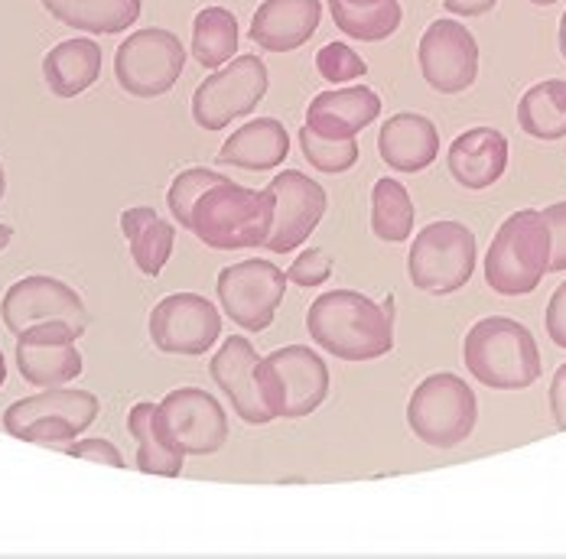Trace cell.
I'll use <instances>...</instances> for the list:
<instances>
[{"label":"cell","mask_w":566,"mask_h":559,"mask_svg":"<svg viewBox=\"0 0 566 559\" xmlns=\"http://www.w3.org/2000/svg\"><path fill=\"white\" fill-rule=\"evenodd\" d=\"M395 299L378 306L358 289L319 293L306 313L310 338L339 361H378L395 351Z\"/></svg>","instance_id":"cell-1"},{"label":"cell","mask_w":566,"mask_h":559,"mask_svg":"<svg viewBox=\"0 0 566 559\" xmlns=\"http://www.w3.org/2000/svg\"><path fill=\"white\" fill-rule=\"evenodd\" d=\"M277 199L268 189H248L231 179L209 186L189 215V231L212 251H244L264 247L274 228Z\"/></svg>","instance_id":"cell-2"},{"label":"cell","mask_w":566,"mask_h":559,"mask_svg":"<svg viewBox=\"0 0 566 559\" xmlns=\"http://www.w3.org/2000/svg\"><path fill=\"white\" fill-rule=\"evenodd\" d=\"M465 371L492 391H527L541 381L537 341L509 316L479 319L462 341Z\"/></svg>","instance_id":"cell-3"},{"label":"cell","mask_w":566,"mask_h":559,"mask_svg":"<svg viewBox=\"0 0 566 559\" xmlns=\"http://www.w3.org/2000/svg\"><path fill=\"white\" fill-rule=\"evenodd\" d=\"M551 274V228L544 212L521 209L509 215L489 254H485V283L499 296H527Z\"/></svg>","instance_id":"cell-4"},{"label":"cell","mask_w":566,"mask_h":559,"mask_svg":"<svg viewBox=\"0 0 566 559\" xmlns=\"http://www.w3.org/2000/svg\"><path fill=\"white\" fill-rule=\"evenodd\" d=\"M209 375L244 423L268 426L281 420V381L268 358H258L254 345L244 336L226 338V345L212 355Z\"/></svg>","instance_id":"cell-5"},{"label":"cell","mask_w":566,"mask_h":559,"mask_svg":"<svg viewBox=\"0 0 566 559\" xmlns=\"http://www.w3.org/2000/svg\"><path fill=\"white\" fill-rule=\"evenodd\" d=\"M479 423L475 391L455 375H430L423 378L407 400V426L430 449L462 446Z\"/></svg>","instance_id":"cell-6"},{"label":"cell","mask_w":566,"mask_h":559,"mask_svg":"<svg viewBox=\"0 0 566 559\" xmlns=\"http://www.w3.org/2000/svg\"><path fill=\"white\" fill-rule=\"evenodd\" d=\"M475 261H479V244L472 228L459 222H433L410 244L407 277L423 293L447 296L472 280Z\"/></svg>","instance_id":"cell-7"},{"label":"cell","mask_w":566,"mask_h":559,"mask_svg":"<svg viewBox=\"0 0 566 559\" xmlns=\"http://www.w3.org/2000/svg\"><path fill=\"white\" fill-rule=\"evenodd\" d=\"M271 85L268 65L258 56H234L216 68L192 95V120L202 130H226L231 120L258 112Z\"/></svg>","instance_id":"cell-8"},{"label":"cell","mask_w":566,"mask_h":559,"mask_svg":"<svg viewBox=\"0 0 566 559\" xmlns=\"http://www.w3.org/2000/svg\"><path fill=\"white\" fill-rule=\"evenodd\" d=\"M186 68V50L170 30L150 27L130 33L114 53L117 85L134 98H160L172 92Z\"/></svg>","instance_id":"cell-9"},{"label":"cell","mask_w":566,"mask_h":559,"mask_svg":"<svg viewBox=\"0 0 566 559\" xmlns=\"http://www.w3.org/2000/svg\"><path fill=\"white\" fill-rule=\"evenodd\" d=\"M216 293L234 326H241L248 333H264V329H271V323L281 309L286 274L271 261H258V257L241 261L219 274Z\"/></svg>","instance_id":"cell-10"},{"label":"cell","mask_w":566,"mask_h":559,"mask_svg":"<svg viewBox=\"0 0 566 559\" xmlns=\"http://www.w3.org/2000/svg\"><path fill=\"white\" fill-rule=\"evenodd\" d=\"M0 319L7 333L13 336L40 323H65L69 329H75V336H85L88 329V309L82 296L69 283L56 277H40V274L17 280L7 289L0 303Z\"/></svg>","instance_id":"cell-11"},{"label":"cell","mask_w":566,"mask_h":559,"mask_svg":"<svg viewBox=\"0 0 566 559\" xmlns=\"http://www.w3.org/2000/svg\"><path fill=\"white\" fill-rule=\"evenodd\" d=\"M222 336L219 309L199 293H172L150 313V341L164 355L199 358Z\"/></svg>","instance_id":"cell-12"},{"label":"cell","mask_w":566,"mask_h":559,"mask_svg":"<svg viewBox=\"0 0 566 559\" xmlns=\"http://www.w3.org/2000/svg\"><path fill=\"white\" fill-rule=\"evenodd\" d=\"M420 75L440 95H462L479 78V43L459 20H433L420 36Z\"/></svg>","instance_id":"cell-13"},{"label":"cell","mask_w":566,"mask_h":559,"mask_svg":"<svg viewBox=\"0 0 566 559\" xmlns=\"http://www.w3.org/2000/svg\"><path fill=\"white\" fill-rule=\"evenodd\" d=\"M160 420L186 455H216L228 443L226 407L202 388H176L160 403Z\"/></svg>","instance_id":"cell-14"},{"label":"cell","mask_w":566,"mask_h":559,"mask_svg":"<svg viewBox=\"0 0 566 559\" xmlns=\"http://www.w3.org/2000/svg\"><path fill=\"white\" fill-rule=\"evenodd\" d=\"M271 192L277 199V209H274V228L264 247L271 254L296 251L303 241H310V234L319 228L326 215V205H329L326 189L300 169H283L281 176H274Z\"/></svg>","instance_id":"cell-15"},{"label":"cell","mask_w":566,"mask_h":559,"mask_svg":"<svg viewBox=\"0 0 566 559\" xmlns=\"http://www.w3.org/2000/svg\"><path fill=\"white\" fill-rule=\"evenodd\" d=\"M75 329L65 323H40L17 336V368L33 388H65L82 375Z\"/></svg>","instance_id":"cell-16"},{"label":"cell","mask_w":566,"mask_h":559,"mask_svg":"<svg viewBox=\"0 0 566 559\" xmlns=\"http://www.w3.org/2000/svg\"><path fill=\"white\" fill-rule=\"evenodd\" d=\"M268 365L274 368V375L281 381L283 420L310 416L326 403V397H329V368L313 348L283 345V348L268 355Z\"/></svg>","instance_id":"cell-17"},{"label":"cell","mask_w":566,"mask_h":559,"mask_svg":"<svg viewBox=\"0 0 566 559\" xmlns=\"http://www.w3.org/2000/svg\"><path fill=\"white\" fill-rule=\"evenodd\" d=\"M323 20V0H264L251 20V40L264 53H293L306 46Z\"/></svg>","instance_id":"cell-18"},{"label":"cell","mask_w":566,"mask_h":559,"mask_svg":"<svg viewBox=\"0 0 566 559\" xmlns=\"http://www.w3.org/2000/svg\"><path fill=\"white\" fill-rule=\"evenodd\" d=\"M447 167L462 189H492L509 169V137L495 127L462 130L450 144Z\"/></svg>","instance_id":"cell-19"},{"label":"cell","mask_w":566,"mask_h":559,"mask_svg":"<svg viewBox=\"0 0 566 559\" xmlns=\"http://www.w3.org/2000/svg\"><path fill=\"white\" fill-rule=\"evenodd\" d=\"M381 114V98L368 85H348L336 92H319L310 102L306 127L319 137L342 140V137H358L368 124H375Z\"/></svg>","instance_id":"cell-20"},{"label":"cell","mask_w":566,"mask_h":559,"mask_svg":"<svg viewBox=\"0 0 566 559\" xmlns=\"http://www.w3.org/2000/svg\"><path fill=\"white\" fill-rule=\"evenodd\" d=\"M378 154L397 172H423L440 157L437 124L423 114L403 112L385 120L378 134Z\"/></svg>","instance_id":"cell-21"},{"label":"cell","mask_w":566,"mask_h":559,"mask_svg":"<svg viewBox=\"0 0 566 559\" xmlns=\"http://www.w3.org/2000/svg\"><path fill=\"white\" fill-rule=\"evenodd\" d=\"M290 154V134L277 117H258L248 120L244 127H238L219 150V164L222 167L251 169V172H264V169L281 167Z\"/></svg>","instance_id":"cell-22"},{"label":"cell","mask_w":566,"mask_h":559,"mask_svg":"<svg viewBox=\"0 0 566 559\" xmlns=\"http://www.w3.org/2000/svg\"><path fill=\"white\" fill-rule=\"evenodd\" d=\"M127 433L137 443V468L144 475H160V478H176L182 475L186 452L176 446L160 420L157 403H134L127 413Z\"/></svg>","instance_id":"cell-23"},{"label":"cell","mask_w":566,"mask_h":559,"mask_svg":"<svg viewBox=\"0 0 566 559\" xmlns=\"http://www.w3.org/2000/svg\"><path fill=\"white\" fill-rule=\"evenodd\" d=\"M98 416V397L88 391H69V388H43V393L23 397L3 410V430L13 433L17 426L30 420H72L82 426V433Z\"/></svg>","instance_id":"cell-24"},{"label":"cell","mask_w":566,"mask_h":559,"mask_svg":"<svg viewBox=\"0 0 566 559\" xmlns=\"http://www.w3.org/2000/svg\"><path fill=\"white\" fill-rule=\"evenodd\" d=\"M102 75V46L88 36L65 40L43 59V78L56 98H75L88 92Z\"/></svg>","instance_id":"cell-25"},{"label":"cell","mask_w":566,"mask_h":559,"mask_svg":"<svg viewBox=\"0 0 566 559\" xmlns=\"http://www.w3.org/2000/svg\"><path fill=\"white\" fill-rule=\"evenodd\" d=\"M120 231L127 238V247H130L137 271L144 277H160L172 254L176 228L167 219H160L154 209L137 205V209L120 212Z\"/></svg>","instance_id":"cell-26"},{"label":"cell","mask_w":566,"mask_h":559,"mask_svg":"<svg viewBox=\"0 0 566 559\" xmlns=\"http://www.w3.org/2000/svg\"><path fill=\"white\" fill-rule=\"evenodd\" d=\"M40 3L59 23L98 36L124 33L140 17V0H40Z\"/></svg>","instance_id":"cell-27"},{"label":"cell","mask_w":566,"mask_h":559,"mask_svg":"<svg viewBox=\"0 0 566 559\" xmlns=\"http://www.w3.org/2000/svg\"><path fill=\"white\" fill-rule=\"evenodd\" d=\"M336 30L358 43H381L395 36L403 10L397 0H329Z\"/></svg>","instance_id":"cell-28"},{"label":"cell","mask_w":566,"mask_h":559,"mask_svg":"<svg viewBox=\"0 0 566 559\" xmlns=\"http://www.w3.org/2000/svg\"><path fill=\"white\" fill-rule=\"evenodd\" d=\"M517 124L534 140H564L566 137V78H547L531 85L517 102Z\"/></svg>","instance_id":"cell-29"},{"label":"cell","mask_w":566,"mask_h":559,"mask_svg":"<svg viewBox=\"0 0 566 559\" xmlns=\"http://www.w3.org/2000/svg\"><path fill=\"white\" fill-rule=\"evenodd\" d=\"M238 20L228 7H202L192 20V59L202 68H222L238 53Z\"/></svg>","instance_id":"cell-30"},{"label":"cell","mask_w":566,"mask_h":559,"mask_svg":"<svg viewBox=\"0 0 566 559\" xmlns=\"http://www.w3.org/2000/svg\"><path fill=\"white\" fill-rule=\"evenodd\" d=\"M413 199L410 192L397 182V179H378L375 189H371V231L378 241H388V244H400V241H410L413 234Z\"/></svg>","instance_id":"cell-31"},{"label":"cell","mask_w":566,"mask_h":559,"mask_svg":"<svg viewBox=\"0 0 566 559\" xmlns=\"http://www.w3.org/2000/svg\"><path fill=\"white\" fill-rule=\"evenodd\" d=\"M296 137H300V150H303L306 164L313 169H319V172L336 176V172H348V169L358 164V154L361 150H358V140L355 137L329 140V137L313 134L306 124H303V130Z\"/></svg>","instance_id":"cell-32"},{"label":"cell","mask_w":566,"mask_h":559,"mask_svg":"<svg viewBox=\"0 0 566 559\" xmlns=\"http://www.w3.org/2000/svg\"><path fill=\"white\" fill-rule=\"evenodd\" d=\"M222 179H226L222 172L206 167L182 169V172L172 179L170 192H167V205H170V215L179 222V228H189V215H192L196 199H199L209 186H216V182H222Z\"/></svg>","instance_id":"cell-33"},{"label":"cell","mask_w":566,"mask_h":559,"mask_svg":"<svg viewBox=\"0 0 566 559\" xmlns=\"http://www.w3.org/2000/svg\"><path fill=\"white\" fill-rule=\"evenodd\" d=\"M316 72L329 82V85H345L355 78L368 75V62L358 56L348 43H329L316 53Z\"/></svg>","instance_id":"cell-34"},{"label":"cell","mask_w":566,"mask_h":559,"mask_svg":"<svg viewBox=\"0 0 566 559\" xmlns=\"http://www.w3.org/2000/svg\"><path fill=\"white\" fill-rule=\"evenodd\" d=\"M333 257L323 251V247H310V251H303L296 261H293V267L286 271V283H296V286H303V289H316V286H323L326 280L333 277Z\"/></svg>","instance_id":"cell-35"},{"label":"cell","mask_w":566,"mask_h":559,"mask_svg":"<svg viewBox=\"0 0 566 559\" xmlns=\"http://www.w3.org/2000/svg\"><path fill=\"white\" fill-rule=\"evenodd\" d=\"M544 222L551 228V274L566 271V202L544 209Z\"/></svg>","instance_id":"cell-36"},{"label":"cell","mask_w":566,"mask_h":559,"mask_svg":"<svg viewBox=\"0 0 566 559\" xmlns=\"http://www.w3.org/2000/svg\"><path fill=\"white\" fill-rule=\"evenodd\" d=\"M65 452L72 458H88V462H102V465H112V468H124L120 449L108 443V440H82V443H72Z\"/></svg>","instance_id":"cell-37"},{"label":"cell","mask_w":566,"mask_h":559,"mask_svg":"<svg viewBox=\"0 0 566 559\" xmlns=\"http://www.w3.org/2000/svg\"><path fill=\"white\" fill-rule=\"evenodd\" d=\"M547 336L557 348H566V280L554 289L551 303H547V316H544Z\"/></svg>","instance_id":"cell-38"},{"label":"cell","mask_w":566,"mask_h":559,"mask_svg":"<svg viewBox=\"0 0 566 559\" xmlns=\"http://www.w3.org/2000/svg\"><path fill=\"white\" fill-rule=\"evenodd\" d=\"M551 413H554L557 430H566V365L557 368L554 384H551Z\"/></svg>","instance_id":"cell-39"},{"label":"cell","mask_w":566,"mask_h":559,"mask_svg":"<svg viewBox=\"0 0 566 559\" xmlns=\"http://www.w3.org/2000/svg\"><path fill=\"white\" fill-rule=\"evenodd\" d=\"M499 0H443V7L455 17H482L495 7Z\"/></svg>","instance_id":"cell-40"},{"label":"cell","mask_w":566,"mask_h":559,"mask_svg":"<svg viewBox=\"0 0 566 559\" xmlns=\"http://www.w3.org/2000/svg\"><path fill=\"white\" fill-rule=\"evenodd\" d=\"M13 241V228L10 224H0V251Z\"/></svg>","instance_id":"cell-41"},{"label":"cell","mask_w":566,"mask_h":559,"mask_svg":"<svg viewBox=\"0 0 566 559\" xmlns=\"http://www.w3.org/2000/svg\"><path fill=\"white\" fill-rule=\"evenodd\" d=\"M557 36H560V56L566 59V13L560 17V33Z\"/></svg>","instance_id":"cell-42"},{"label":"cell","mask_w":566,"mask_h":559,"mask_svg":"<svg viewBox=\"0 0 566 559\" xmlns=\"http://www.w3.org/2000/svg\"><path fill=\"white\" fill-rule=\"evenodd\" d=\"M3 381H7V361H3V351H0V388H3Z\"/></svg>","instance_id":"cell-43"},{"label":"cell","mask_w":566,"mask_h":559,"mask_svg":"<svg viewBox=\"0 0 566 559\" xmlns=\"http://www.w3.org/2000/svg\"><path fill=\"white\" fill-rule=\"evenodd\" d=\"M527 3H534V7H554V3H560V0H527Z\"/></svg>","instance_id":"cell-44"},{"label":"cell","mask_w":566,"mask_h":559,"mask_svg":"<svg viewBox=\"0 0 566 559\" xmlns=\"http://www.w3.org/2000/svg\"><path fill=\"white\" fill-rule=\"evenodd\" d=\"M3 192H7V176H3V167H0V199H3Z\"/></svg>","instance_id":"cell-45"}]
</instances>
